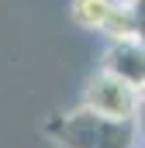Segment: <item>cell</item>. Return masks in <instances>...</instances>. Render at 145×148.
<instances>
[{"label": "cell", "mask_w": 145, "mask_h": 148, "mask_svg": "<svg viewBox=\"0 0 145 148\" xmlns=\"http://www.w3.org/2000/svg\"><path fill=\"white\" fill-rule=\"evenodd\" d=\"M52 138L62 148H131L135 127H131V121L104 117V114L79 107L52 124Z\"/></svg>", "instance_id": "6da1fadb"}, {"label": "cell", "mask_w": 145, "mask_h": 148, "mask_svg": "<svg viewBox=\"0 0 145 148\" xmlns=\"http://www.w3.org/2000/svg\"><path fill=\"white\" fill-rule=\"evenodd\" d=\"M83 107L93 114H104V117H117V121H131L138 114V86L124 83L121 76L100 73L86 83V93H83Z\"/></svg>", "instance_id": "7a4b0ae2"}, {"label": "cell", "mask_w": 145, "mask_h": 148, "mask_svg": "<svg viewBox=\"0 0 145 148\" xmlns=\"http://www.w3.org/2000/svg\"><path fill=\"white\" fill-rule=\"evenodd\" d=\"M104 69L114 76H121L124 83L138 86L145 83V52H142V38H117L110 41L107 55H104Z\"/></svg>", "instance_id": "3957f363"}, {"label": "cell", "mask_w": 145, "mask_h": 148, "mask_svg": "<svg viewBox=\"0 0 145 148\" xmlns=\"http://www.w3.org/2000/svg\"><path fill=\"white\" fill-rule=\"evenodd\" d=\"M100 31L110 41H117V38H142V7H135L128 0H117V7L107 14Z\"/></svg>", "instance_id": "277c9868"}, {"label": "cell", "mask_w": 145, "mask_h": 148, "mask_svg": "<svg viewBox=\"0 0 145 148\" xmlns=\"http://www.w3.org/2000/svg\"><path fill=\"white\" fill-rule=\"evenodd\" d=\"M114 7H117V0H72V21L79 28L100 31V24L107 21V14Z\"/></svg>", "instance_id": "5b68a950"}]
</instances>
